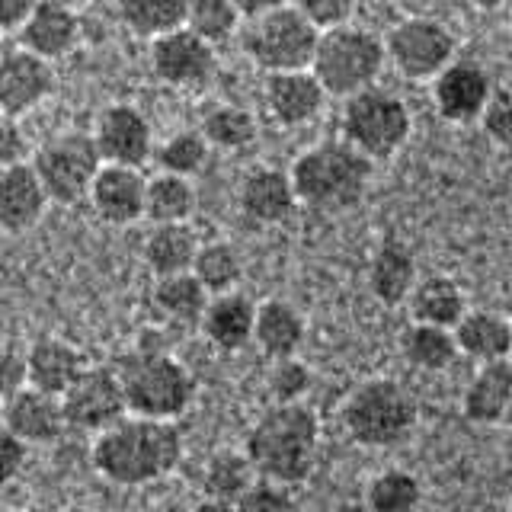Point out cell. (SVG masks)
Returning <instances> with one entry per match:
<instances>
[{
	"label": "cell",
	"mask_w": 512,
	"mask_h": 512,
	"mask_svg": "<svg viewBox=\"0 0 512 512\" xmlns=\"http://www.w3.org/2000/svg\"><path fill=\"white\" fill-rule=\"evenodd\" d=\"M186 455L183 432L176 420L125 413L119 423L96 432L90 464L112 487H148L170 477Z\"/></svg>",
	"instance_id": "obj_1"
},
{
	"label": "cell",
	"mask_w": 512,
	"mask_h": 512,
	"mask_svg": "<svg viewBox=\"0 0 512 512\" xmlns=\"http://www.w3.org/2000/svg\"><path fill=\"white\" fill-rule=\"evenodd\" d=\"M244 452L253 461L256 474L282 487L304 484L320 455V420L304 404H269L253 420Z\"/></svg>",
	"instance_id": "obj_2"
},
{
	"label": "cell",
	"mask_w": 512,
	"mask_h": 512,
	"mask_svg": "<svg viewBox=\"0 0 512 512\" xmlns=\"http://www.w3.org/2000/svg\"><path fill=\"white\" fill-rule=\"evenodd\" d=\"M372 164L375 160L352 148L346 138L320 141L295 160L288 176H292L298 205L336 215L349 212L365 199L368 183H372Z\"/></svg>",
	"instance_id": "obj_3"
},
{
	"label": "cell",
	"mask_w": 512,
	"mask_h": 512,
	"mask_svg": "<svg viewBox=\"0 0 512 512\" xmlns=\"http://www.w3.org/2000/svg\"><path fill=\"white\" fill-rule=\"evenodd\" d=\"M128 413L151 420H180L196 400V378L160 343L144 340L116 362Z\"/></svg>",
	"instance_id": "obj_4"
},
{
	"label": "cell",
	"mask_w": 512,
	"mask_h": 512,
	"mask_svg": "<svg viewBox=\"0 0 512 512\" xmlns=\"http://www.w3.org/2000/svg\"><path fill=\"white\" fill-rule=\"evenodd\" d=\"M416 400L394 378H368L352 388L340 407V426L362 448H391L413 436Z\"/></svg>",
	"instance_id": "obj_5"
},
{
	"label": "cell",
	"mask_w": 512,
	"mask_h": 512,
	"mask_svg": "<svg viewBox=\"0 0 512 512\" xmlns=\"http://www.w3.org/2000/svg\"><path fill=\"white\" fill-rule=\"evenodd\" d=\"M384 61H388L384 39H378L375 32H368L362 26L340 23L320 29V39L311 58V74L320 80L327 96L346 100V96L375 84Z\"/></svg>",
	"instance_id": "obj_6"
},
{
	"label": "cell",
	"mask_w": 512,
	"mask_h": 512,
	"mask_svg": "<svg viewBox=\"0 0 512 512\" xmlns=\"http://www.w3.org/2000/svg\"><path fill=\"white\" fill-rule=\"evenodd\" d=\"M343 138L368 160L394 157L413 132L410 106L384 87H365L343 100Z\"/></svg>",
	"instance_id": "obj_7"
},
{
	"label": "cell",
	"mask_w": 512,
	"mask_h": 512,
	"mask_svg": "<svg viewBox=\"0 0 512 512\" xmlns=\"http://www.w3.org/2000/svg\"><path fill=\"white\" fill-rule=\"evenodd\" d=\"M320 29L292 4L253 16L244 29V52L263 74L311 68Z\"/></svg>",
	"instance_id": "obj_8"
},
{
	"label": "cell",
	"mask_w": 512,
	"mask_h": 512,
	"mask_svg": "<svg viewBox=\"0 0 512 512\" xmlns=\"http://www.w3.org/2000/svg\"><path fill=\"white\" fill-rule=\"evenodd\" d=\"M29 164L39 173L48 202L77 205L87 199L103 167V154L96 148L93 132H58L39 144Z\"/></svg>",
	"instance_id": "obj_9"
},
{
	"label": "cell",
	"mask_w": 512,
	"mask_h": 512,
	"mask_svg": "<svg viewBox=\"0 0 512 512\" xmlns=\"http://www.w3.org/2000/svg\"><path fill=\"white\" fill-rule=\"evenodd\" d=\"M455 32L432 16H410L400 20L388 39H384V55L394 64L400 77L413 80H432L445 64L455 61Z\"/></svg>",
	"instance_id": "obj_10"
},
{
	"label": "cell",
	"mask_w": 512,
	"mask_h": 512,
	"mask_svg": "<svg viewBox=\"0 0 512 512\" xmlns=\"http://www.w3.org/2000/svg\"><path fill=\"white\" fill-rule=\"evenodd\" d=\"M61 407L68 429L87 432V436H96V432L119 423L128 413V404L116 365H87L71 388L61 394Z\"/></svg>",
	"instance_id": "obj_11"
},
{
	"label": "cell",
	"mask_w": 512,
	"mask_h": 512,
	"mask_svg": "<svg viewBox=\"0 0 512 512\" xmlns=\"http://www.w3.org/2000/svg\"><path fill=\"white\" fill-rule=\"evenodd\" d=\"M151 71L160 84L167 87H202L215 77L218 68V55L215 45H208L205 39H199L196 32L180 26L170 29L164 36L151 39Z\"/></svg>",
	"instance_id": "obj_12"
},
{
	"label": "cell",
	"mask_w": 512,
	"mask_h": 512,
	"mask_svg": "<svg viewBox=\"0 0 512 512\" xmlns=\"http://www.w3.org/2000/svg\"><path fill=\"white\" fill-rule=\"evenodd\" d=\"M55 61L16 45L0 55V112L20 119L55 93Z\"/></svg>",
	"instance_id": "obj_13"
},
{
	"label": "cell",
	"mask_w": 512,
	"mask_h": 512,
	"mask_svg": "<svg viewBox=\"0 0 512 512\" xmlns=\"http://www.w3.org/2000/svg\"><path fill=\"white\" fill-rule=\"evenodd\" d=\"M93 141L103 154V164H122V167H144L157 148L151 122L132 103L106 106L96 116Z\"/></svg>",
	"instance_id": "obj_14"
},
{
	"label": "cell",
	"mask_w": 512,
	"mask_h": 512,
	"mask_svg": "<svg viewBox=\"0 0 512 512\" xmlns=\"http://www.w3.org/2000/svg\"><path fill=\"white\" fill-rule=\"evenodd\" d=\"M490 93V74L477 61H452L432 77V103H436L439 116L452 125L480 122Z\"/></svg>",
	"instance_id": "obj_15"
},
{
	"label": "cell",
	"mask_w": 512,
	"mask_h": 512,
	"mask_svg": "<svg viewBox=\"0 0 512 512\" xmlns=\"http://www.w3.org/2000/svg\"><path fill=\"white\" fill-rule=\"evenodd\" d=\"M144 192H148V176L141 167L103 164L87 192V202L100 221L112 228H128L144 218Z\"/></svg>",
	"instance_id": "obj_16"
},
{
	"label": "cell",
	"mask_w": 512,
	"mask_h": 512,
	"mask_svg": "<svg viewBox=\"0 0 512 512\" xmlns=\"http://www.w3.org/2000/svg\"><path fill=\"white\" fill-rule=\"evenodd\" d=\"M0 423H4L13 436H20L29 448L55 445L64 436V429H68L61 397L32 388V384H26L23 391H16L13 397L4 400Z\"/></svg>",
	"instance_id": "obj_17"
},
{
	"label": "cell",
	"mask_w": 512,
	"mask_h": 512,
	"mask_svg": "<svg viewBox=\"0 0 512 512\" xmlns=\"http://www.w3.org/2000/svg\"><path fill=\"white\" fill-rule=\"evenodd\" d=\"M263 100H266L269 116L279 125L298 128V125H308L311 119L320 116L327 90L320 87V80L311 74V68L279 71V74H266Z\"/></svg>",
	"instance_id": "obj_18"
},
{
	"label": "cell",
	"mask_w": 512,
	"mask_h": 512,
	"mask_svg": "<svg viewBox=\"0 0 512 512\" xmlns=\"http://www.w3.org/2000/svg\"><path fill=\"white\" fill-rule=\"evenodd\" d=\"M80 42V16L77 7L61 0H39L29 20L20 26V45L48 61H61Z\"/></svg>",
	"instance_id": "obj_19"
},
{
	"label": "cell",
	"mask_w": 512,
	"mask_h": 512,
	"mask_svg": "<svg viewBox=\"0 0 512 512\" xmlns=\"http://www.w3.org/2000/svg\"><path fill=\"white\" fill-rule=\"evenodd\" d=\"M52 205L29 160L0 170V234H23L42 221Z\"/></svg>",
	"instance_id": "obj_20"
},
{
	"label": "cell",
	"mask_w": 512,
	"mask_h": 512,
	"mask_svg": "<svg viewBox=\"0 0 512 512\" xmlns=\"http://www.w3.org/2000/svg\"><path fill=\"white\" fill-rule=\"evenodd\" d=\"M512 407V359L477 365L474 378L464 384L461 413L474 426H500Z\"/></svg>",
	"instance_id": "obj_21"
},
{
	"label": "cell",
	"mask_w": 512,
	"mask_h": 512,
	"mask_svg": "<svg viewBox=\"0 0 512 512\" xmlns=\"http://www.w3.org/2000/svg\"><path fill=\"white\" fill-rule=\"evenodd\" d=\"M237 205L256 224H282L298 208L292 176L276 167H253L240 180Z\"/></svg>",
	"instance_id": "obj_22"
},
{
	"label": "cell",
	"mask_w": 512,
	"mask_h": 512,
	"mask_svg": "<svg viewBox=\"0 0 512 512\" xmlns=\"http://www.w3.org/2000/svg\"><path fill=\"white\" fill-rule=\"evenodd\" d=\"M253 324H256V304L234 288V292H221L208 298L199 330L215 349L240 352L253 343Z\"/></svg>",
	"instance_id": "obj_23"
},
{
	"label": "cell",
	"mask_w": 512,
	"mask_h": 512,
	"mask_svg": "<svg viewBox=\"0 0 512 512\" xmlns=\"http://www.w3.org/2000/svg\"><path fill=\"white\" fill-rule=\"evenodd\" d=\"M90 362L71 340L64 336H42L26 349V375L29 384L39 391L61 397L77 381Z\"/></svg>",
	"instance_id": "obj_24"
},
{
	"label": "cell",
	"mask_w": 512,
	"mask_h": 512,
	"mask_svg": "<svg viewBox=\"0 0 512 512\" xmlns=\"http://www.w3.org/2000/svg\"><path fill=\"white\" fill-rule=\"evenodd\" d=\"M304 324L301 311L285 298H266L256 304V324H253V346L263 352L266 359H288L298 356L304 343Z\"/></svg>",
	"instance_id": "obj_25"
},
{
	"label": "cell",
	"mask_w": 512,
	"mask_h": 512,
	"mask_svg": "<svg viewBox=\"0 0 512 512\" xmlns=\"http://www.w3.org/2000/svg\"><path fill=\"white\" fill-rule=\"evenodd\" d=\"M452 333L461 356L474 359L477 365L512 356V317H503L487 308H468L452 327Z\"/></svg>",
	"instance_id": "obj_26"
},
{
	"label": "cell",
	"mask_w": 512,
	"mask_h": 512,
	"mask_svg": "<svg viewBox=\"0 0 512 512\" xmlns=\"http://www.w3.org/2000/svg\"><path fill=\"white\" fill-rule=\"evenodd\" d=\"M202 240L189 221H170V224H151L148 237L141 244L144 266L151 269V276H176V272H189L196 263V253Z\"/></svg>",
	"instance_id": "obj_27"
},
{
	"label": "cell",
	"mask_w": 512,
	"mask_h": 512,
	"mask_svg": "<svg viewBox=\"0 0 512 512\" xmlns=\"http://www.w3.org/2000/svg\"><path fill=\"white\" fill-rule=\"evenodd\" d=\"M205 285L189 272H176V276H160L151 288V308L160 320H167L170 327H199L208 304Z\"/></svg>",
	"instance_id": "obj_28"
},
{
	"label": "cell",
	"mask_w": 512,
	"mask_h": 512,
	"mask_svg": "<svg viewBox=\"0 0 512 512\" xmlns=\"http://www.w3.org/2000/svg\"><path fill=\"white\" fill-rule=\"evenodd\" d=\"M416 260L407 244L400 240H384V244L375 250L372 269H368V285H372V295L388 304V308H397V304H407L413 285H416Z\"/></svg>",
	"instance_id": "obj_29"
},
{
	"label": "cell",
	"mask_w": 512,
	"mask_h": 512,
	"mask_svg": "<svg viewBox=\"0 0 512 512\" xmlns=\"http://www.w3.org/2000/svg\"><path fill=\"white\" fill-rule=\"evenodd\" d=\"M410 317L420 320V324H436L452 330L458 320L468 311V298H464V288L448 279V276H426L416 279L413 292L407 298Z\"/></svg>",
	"instance_id": "obj_30"
},
{
	"label": "cell",
	"mask_w": 512,
	"mask_h": 512,
	"mask_svg": "<svg viewBox=\"0 0 512 512\" xmlns=\"http://www.w3.org/2000/svg\"><path fill=\"white\" fill-rule=\"evenodd\" d=\"M256 480H260V474H256L244 448L240 452L237 448H218V452L205 458L199 484H202V496H218V500L237 503Z\"/></svg>",
	"instance_id": "obj_31"
},
{
	"label": "cell",
	"mask_w": 512,
	"mask_h": 512,
	"mask_svg": "<svg viewBox=\"0 0 512 512\" xmlns=\"http://www.w3.org/2000/svg\"><path fill=\"white\" fill-rule=\"evenodd\" d=\"M196 186L189 176L176 173H154L148 176V192H144V218L151 224H170V221H189L196 215Z\"/></svg>",
	"instance_id": "obj_32"
},
{
	"label": "cell",
	"mask_w": 512,
	"mask_h": 512,
	"mask_svg": "<svg viewBox=\"0 0 512 512\" xmlns=\"http://www.w3.org/2000/svg\"><path fill=\"white\" fill-rule=\"evenodd\" d=\"M192 0H116L122 26L141 39H157L170 29L186 26Z\"/></svg>",
	"instance_id": "obj_33"
},
{
	"label": "cell",
	"mask_w": 512,
	"mask_h": 512,
	"mask_svg": "<svg viewBox=\"0 0 512 512\" xmlns=\"http://www.w3.org/2000/svg\"><path fill=\"white\" fill-rule=\"evenodd\" d=\"M400 352L420 372H445L461 356L452 330L436 324H420V320H413L407 327L404 340H400Z\"/></svg>",
	"instance_id": "obj_34"
},
{
	"label": "cell",
	"mask_w": 512,
	"mask_h": 512,
	"mask_svg": "<svg viewBox=\"0 0 512 512\" xmlns=\"http://www.w3.org/2000/svg\"><path fill=\"white\" fill-rule=\"evenodd\" d=\"M423 484L404 468L375 474L365 487V512H420Z\"/></svg>",
	"instance_id": "obj_35"
},
{
	"label": "cell",
	"mask_w": 512,
	"mask_h": 512,
	"mask_svg": "<svg viewBox=\"0 0 512 512\" xmlns=\"http://www.w3.org/2000/svg\"><path fill=\"white\" fill-rule=\"evenodd\" d=\"M192 276H196L208 295L234 292L244 276V260L240 253L228 244V240H208L199 247L196 263H192Z\"/></svg>",
	"instance_id": "obj_36"
},
{
	"label": "cell",
	"mask_w": 512,
	"mask_h": 512,
	"mask_svg": "<svg viewBox=\"0 0 512 512\" xmlns=\"http://www.w3.org/2000/svg\"><path fill=\"white\" fill-rule=\"evenodd\" d=\"M199 132L218 151H244L247 144L256 141V119L250 109L224 103L205 112Z\"/></svg>",
	"instance_id": "obj_37"
},
{
	"label": "cell",
	"mask_w": 512,
	"mask_h": 512,
	"mask_svg": "<svg viewBox=\"0 0 512 512\" xmlns=\"http://www.w3.org/2000/svg\"><path fill=\"white\" fill-rule=\"evenodd\" d=\"M208 154H212V144L205 141L202 132H173L154 148V160L160 170L189 176V180L208 164Z\"/></svg>",
	"instance_id": "obj_38"
},
{
	"label": "cell",
	"mask_w": 512,
	"mask_h": 512,
	"mask_svg": "<svg viewBox=\"0 0 512 512\" xmlns=\"http://www.w3.org/2000/svg\"><path fill=\"white\" fill-rule=\"evenodd\" d=\"M240 20L244 16L234 7V0H192L186 13V29H192L208 45H218L234 36Z\"/></svg>",
	"instance_id": "obj_39"
},
{
	"label": "cell",
	"mask_w": 512,
	"mask_h": 512,
	"mask_svg": "<svg viewBox=\"0 0 512 512\" xmlns=\"http://www.w3.org/2000/svg\"><path fill=\"white\" fill-rule=\"evenodd\" d=\"M311 384H314L311 368L298 356L272 359V368L266 375V391L272 397V404H301V400L308 397Z\"/></svg>",
	"instance_id": "obj_40"
},
{
	"label": "cell",
	"mask_w": 512,
	"mask_h": 512,
	"mask_svg": "<svg viewBox=\"0 0 512 512\" xmlns=\"http://www.w3.org/2000/svg\"><path fill=\"white\" fill-rule=\"evenodd\" d=\"M480 125H484V135L496 148L512 154V87L490 93V103L484 109V116H480Z\"/></svg>",
	"instance_id": "obj_41"
},
{
	"label": "cell",
	"mask_w": 512,
	"mask_h": 512,
	"mask_svg": "<svg viewBox=\"0 0 512 512\" xmlns=\"http://www.w3.org/2000/svg\"><path fill=\"white\" fill-rule=\"evenodd\" d=\"M237 512H298V503L288 487L272 484V480H256V484L234 503Z\"/></svg>",
	"instance_id": "obj_42"
},
{
	"label": "cell",
	"mask_w": 512,
	"mask_h": 512,
	"mask_svg": "<svg viewBox=\"0 0 512 512\" xmlns=\"http://www.w3.org/2000/svg\"><path fill=\"white\" fill-rule=\"evenodd\" d=\"M288 4L308 16L317 29L349 23L352 10H356V0H288Z\"/></svg>",
	"instance_id": "obj_43"
},
{
	"label": "cell",
	"mask_w": 512,
	"mask_h": 512,
	"mask_svg": "<svg viewBox=\"0 0 512 512\" xmlns=\"http://www.w3.org/2000/svg\"><path fill=\"white\" fill-rule=\"evenodd\" d=\"M26 458H29V445L0 423V487L13 484L23 474Z\"/></svg>",
	"instance_id": "obj_44"
},
{
	"label": "cell",
	"mask_w": 512,
	"mask_h": 512,
	"mask_svg": "<svg viewBox=\"0 0 512 512\" xmlns=\"http://www.w3.org/2000/svg\"><path fill=\"white\" fill-rule=\"evenodd\" d=\"M26 154H29V138L23 132L20 119L0 112V170H7L13 164H23Z\"/></svg>",
	"instance_id": "obj_45"
},
{
	"label": "cell",
	"mask_w": 512,
	"mask_h": 512,
	"mask_svg": "<svg viewBox=\"0 0 512 512\" xmlns=\"http://www.w3.org/2000/svg\"><path fill=\"white\" fill-rule=\"evenodd\" d=\"M26 384H29L26 352L13 349V346H0V400H7L16 391H23Z\"/></svg>",
	"instance_id": "obj_46"
},
{
	"label": "cell",
	"mask_w": 512,
	"mask_h": 512,
	"mask_svg": "<svg viewBox=\"0 0 512 512\" xmlns=\"http://www.w3.org/2000/svg\"><path fill=\"white\" fill-rule=\"evenodd\" d=\"M39 0H0V29L20 32V26L29 20V13L36 10Z\"/></svg>",
	"instance_id": "obj_47"
},
{
	"label": "cell",
	"mask_w": 512,
	"mask_h": 512,
	"mask_svg": "<svg viewBox=\"0 0 512 512\" xmlns=\"http://www.w3.org/2000/svg\"><path fill=\"white\" fill-rule=\"evenodd\" d=\"M285 4H288V0H234V7L240 10V16H244V20H253V16L269 13V10L285 7Z\"/></svg>",
	"instance_id": "obj_48"
},
{
	"label": "cell",
	"mask_w": 512,
	"mask_h": 512,
	"mask_svg": "<svg viewBox=\"0 0 512 512\" xmlns=\"http://www.w3.org/2000/svg\"><path fill=\"white\" fill-rule=\"evenodd\" d=\"M189 512H237L231 500H218V496H202L196 506H189Z\"/></svg>",
	"instance_id": "obj_49"
},
{
	"label": "cell",
	"mask_w": 512,
	"mask_h": 512,
	"mask_svg": "<svg viewBox=\"0 0 512 512\" xmlns=\"http://www.w3.org/2000/svg\"><path fill=\"white\" fill-rule=\"evenodd\" d=\"M141 512H189V506H183L180 500H154L148 503Z\"/></svg>",
	"instance_id": "obj_50"
},
{
	"label": "cell",
	"mask_w": 512,
	"mask_h": 512,
	"mask_svg": "<svg viewBox=\"0 0 512 512\" xmlns=\"http://www.w3.org/2000/svg\"><path fill=\"white\" fill-rule=\"evenodd\" d=\"M509 4H512V0H471V7L484 10V13H496V10H503Z\"/></svg>",
	"instance_id": "obj_51"
},
{
	"label": "cell",
	"mask_w": 512,
	"mask_h": 512,
	"mask_svg": "<svg viewBox=\"0 0 512 512\" xmlns=\"http://www.w3.org/2000/svg\"><path fill=\"white\" fill-rule=\"evenodd\" d=\"M13 512H48V509H39V506H20V509H13Z\"/></svg>",
	"instance_id": "obj_52"
},
{
	"label": "cell",
	"mask_w": 512,
	"mask_h": 512,
	"mask_svg": "<svg viewBox=\"0 0 512 512\" xmlns=\"http://www.w3.org/2000/svg\"><path fill=\"white\" fill-rule=\"evenodd\" d=\"M61 4H71V7H80V4H90V0H61Z\"/></svg>",
	"instance_id": "obj_53"
},
{
	"label": "cell",
	"mask_w": 512,
	"mask_h": 512,
	"mask_svg": "<svg viewBox=\"0 0 512 512\" xmlns=\"http://www.w3.org/2000/svg\"><path fill=\"white\" fill-rule=\"evenodd\" d=\"M506 429H509V436H512V407H509V413H506Z\"/></svg>",
	"instance_id": "obj_54"
},
{
	"label": "cell",
	"mask_w": 512,
	"mask_h": 512,
	"mask_svg": "<svg viewBox=\"0 0 512 512\" xmlns=\"http://www.w3.org/2000/svg\"><path fill=\"white\" fill-rule=\"evenodd\" d=\"M0 413H4V400H0Z\"/></svg>",
	"instance_id": "obj_55"
},
{
	"label": "cell",
	"mask_w": 512,
	"mask_h": 512,
	"mask_svg": "<svg viewBox=\"0 0 512 512\" xmlns=\"http://www.w3.org/2000/svg\"><path fill=\"white\" fill-rule=\"evenodd\" d=\"M506 512H512V506H509V509H506Z\"/></svg>",
	"instance_id": "obj_56"
}]
</instances>
